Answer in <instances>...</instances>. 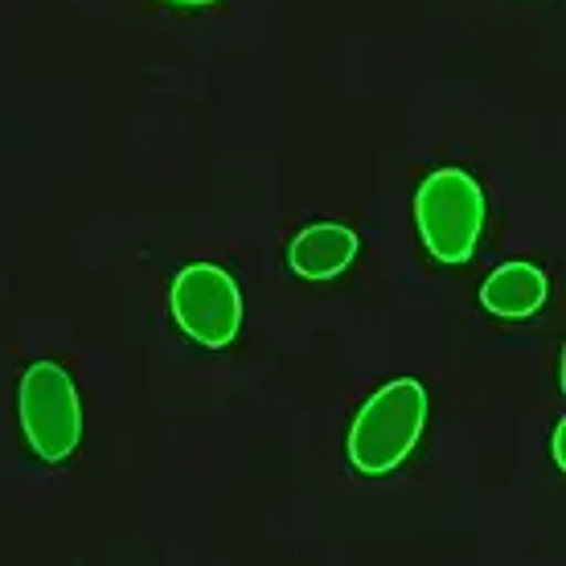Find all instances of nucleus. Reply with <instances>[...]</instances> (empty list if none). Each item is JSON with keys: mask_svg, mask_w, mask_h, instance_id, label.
<instances>
[{"mask_svg": "<svg viewBox=\"0 0 566 566\" xmlns=\"http://www.w3.org/2000/svg\"><path fill=\"white\" fill-rule=\"evenodd\" d=\"M427 427V390L415 378L378 386L354 415L345 455L361 476H386L407 464Z\"/></svg>", "mask_w": 566, "mask_h": 566, "instance_id": "nucleus-1", "label": "nucleus"}, {"mask_svg": "<svg viewBox=\"0 0 566 566\" xmlns=\"http://www.w3.org/2000/svg\"><path fill=\"white\" fill-rule=\"evenodd\" d=\"M484 218H489L484 189L464 169H436L415 189V227L436 263L448 268L468 263L481 242Z\"/></svg>", "mask_w": 566, "mask_h": 566, "instance_id": "nucleus-2", "label": "nucleus"}, {"mask_svg": "<svg viewBox=\"0 0 566 566\" xmlns=\"http://www.w3.org/2000/svg\"><path fill=\"white\" fill-rule=\"evenodd\" d=\"M17 415L29 448L42 464H66L83 443V398L57 361H33L21 374Z\"/></svg>", "mask_w": 566, "mask_h": 566, "instance_id": "nucleus-3", "label": "nucleus"}, {"mask_svg": "<svg viewBox=\"0 0 566 566\" xmlns=\"http://www.w3.org/2000/svg\"><path fill=\"white\" fill-rule=\"evenodd\" d=\"M172 321L189 340L206 349H227L242 328V292L234 275L213 263H193L177 271L169 292Z\"/></svg>", "mask_w": 566, "mask_h": 566, "instance_id": "nucleus-4", "label": "nucleus"}, {"mask_svg": "<svg viewBox=\"0 0 566 566\" xmlns=\"http://www.w3.org/2000/svg\"><path fill=\"white\" fill-rule=\"evenodd\" d=\"M361 251L357 230L340 227V222H312L287 242V268L296 271L300 280H333L349 268Z\"/></svg>", "mask_w": 566, "mask_h": 566, "instance_id": "nucleus-5", "label": "nucleus"}, {"mask_svg": "<svg viewBox=\"0 0 566 566\" xmlns=\"http://www.w3.org/2000/svg\"><path fill=\"white\" fill-rule=\"evenodd\" d=\"M546 271L525 263V259H513V263H501V268L481 283V308L501 316V321H525L546 304Z\"/></svg>", "mask_w": 566, "mask_h": 566, "instance_id": "nucleus-6", "label": "nucleus"}, {"mask_svg": "<svg viewBox=\"0 0 566 566\" xmlns=\"http://www.w3.org/2000/svg\"><path fill=\"white\" fill-rule=\"evenodd\" d=\"M551 455H554V464H558V468H566V419H558V423H554Z\"/></svg>", "mask_w": 566, "mask_h": 566, "instance_id": "nucleus-7", "label": "nucleus"}, {"mask_svg": "<svg viewBox=\"0 0 566 566\" xmlns=\"http://www.w3.org/2000/svg\"><path fill=\"white\" fill-rule=\"evenodd\" d=\"M169 4H181V9H206L213 0H169Z\"/></svg>", "mask_w": 566, "mask_h": 566, "instance_id": "nucleus-8", "label": "nucleus"}]
</instances>
